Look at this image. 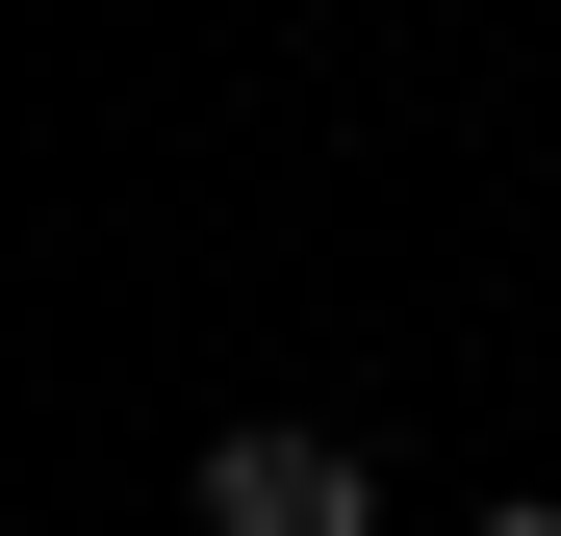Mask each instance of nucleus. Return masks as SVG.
Listing matches in <instances>:
<instances>
[{
    "mask_svg": "<svg viewBox=\"0 0 561 536\" xmlns=\"http://www.w3.org/2000/svg\"><path fill=\"white\" fill-rule=\"evenodd\" d=\"M205 536H383V486H357V434H205Z\"/></svg>",
    "mask_w": 561,
    "mask_h": 536,
    "instance_id": "nucleus-1",
    "label": "nucleus"
},
{
    "mask_svg": "<svg viewBox=\"0 0 561 536\" xmlns=\"http://www.w3.org/2000/svg\"><path fill=\"white\" fill-rule=\"evenodd\" d=\"M459 536H561V511H536V486H511V511H459Z\"/></svg>",
    "mask_w": 561,
    "mask_h": 536,
    "instance_id": "nucleus-2",
    "label": "nucleus"
}]
</instances>
